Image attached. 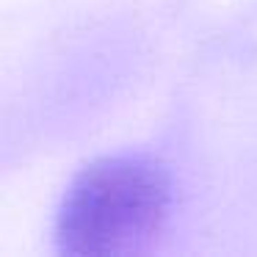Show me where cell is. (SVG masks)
<instances>
[{
	"mask_svg": "<svg viewBox=\"0 0 257 257\" xmlns=\"http://www.w3.org/2000/svg\"><path fill=\"white\" fill-rule=\"evenodd\" d=\"M172 174L144 152L86 163L61 196L56 249L67 257H124L150 249L169 221Z\"/></svg>",
	"mask_w": 257,
	"mask_h": 257,
	"instance_id": "1",
	"label": "cell"
}]
</instances>
